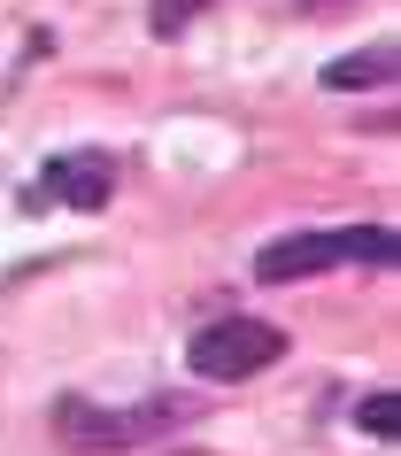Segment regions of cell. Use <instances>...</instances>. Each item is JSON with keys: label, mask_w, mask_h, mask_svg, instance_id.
I'll use <instances>...</instances> for the list:
<instances>
[{"label": "cell", "mask_w": 401, "mask_h": 456, "mask_svg": "<svg viewBox=\"0 0 401 456\" xmlns=\"http://www.w3.org/2000/svg\"><path fill=\"white\" fill-rule=\"evenodd\" d=\"M178 418H186L178 395H155V403H132V410H108V403H93V395H62V403H54V433H62L77 456L140 449V441H155V433H170Z\"/></svg>", "instance_id": "cell-1"}, {"label": "cell", "mask_w": 401, "mask_h": 456, "mask_svg": "<svg viewBox=\"0 0 401 456\" xmlns=\"http://www.w3.org/2000/svg\"><path fill=\"white\" fill-rule=\"evenodd\" d=\"M332 264H363V271H394V232L386 224H363V232H285L255 256L262 287H293V279H317Z\"/></svg>", "instance_id": "cell-2"}, {"label": "cell", "mask_w": 401, "mask_h": 456, "mask_svg": "<svg viewBox=\"0 0 401 456\" xmlns=\"http://www.w3.org/2000/svg\"><path fill=\"white\" fill-rule=\"evenodd\" d=\"M278 356H285V333L262 317H216L186 340V363L201 379H247V371H270Z\"/></svg>", "instance_id": "cell-3"}, {"label": "cell", "mask_w": 401, "mask_h": 456, "mask_svg": "<svg viewBox=\"0 0 401 456\" xmlns=\"http://www.w3.org/2000/svg\"><path fill=\"white\" fill-rule=\"evenodd\" d=\"M47 193L62 209H108V193H116V155H108V147H62L47 163Z\"/></svg>", "instance_id": "cell-4"}, {"label": "cell", "mask_w": 401, "mask_h": 456, "mask_svg": "<svg viewBox=\"0 0 401 456\" xmlns=\"http://www.w3.org/2000/svg\"><path fill=\"white\" fill-rule=\"evenodd\" d=\"M386 77H394V47H363V54L325 62V86H332V94H363V86H386Z\"/></svg>", "instance_id": "cell-5"}, {"label": "cell", "mask_w": 401, "mask_h": 456, "mask_svg": "<svg viewBox=\"0 0 401 456\" xmlns=\"http://www.w3.org/2000/svg\"><path fill=\"white\" fill-rule=\"evenodd\" d=\"M355 418H363V433H378V441H394V433H401V395L386 387V395H371V403L355 410Z\"/></svg>", "instance_id": "cell-6"}, {"label": "cell", "mask_w": 401, "mask_h": 456, "mask_svg": "<svg viewBox=\"0 0 401 456\" xmlns=\"http://www.w3.org/2000/svg\"><path fill=\"white\" fill-rule=\"evenodd\" d=\"M201 8H209V0H155V31H163V39H178Z\"/></svg>", "instance_id": "cell-7"}, {"label": "cell", "mask_w": 401, "mask_h": 456, "mask_svg": "<svg viewBox=\"0 0 401 456\" xmlns=\"http://www.w3.org/2000/svg\"><path fill=\"white\" fill-rule=\"evenodd\" d=\"M301 8H332V0H301Z\"/></svg>", "instance_id": "cell-8"}]
</instances>
